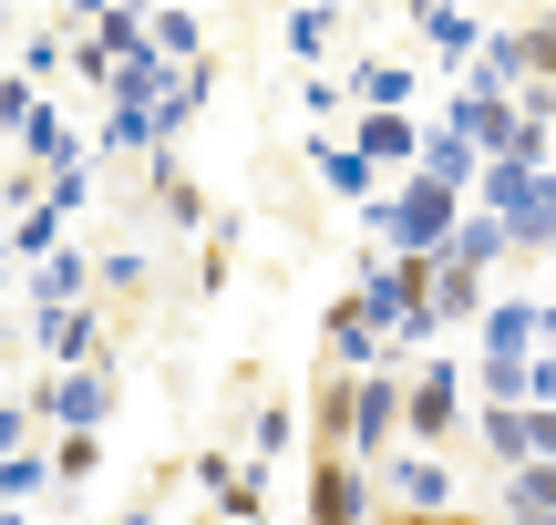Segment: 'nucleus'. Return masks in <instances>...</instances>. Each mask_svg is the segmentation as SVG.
<instances>
[{"instance_id":"nucleus-2","label":"nucleus","mask_w":556,"mask_h":525,"mask_svg":"<svg viewBox=\"0 0 556 525\" xmlns=\"http://www.w3.org/2000/svg\"><path fill=\"white\" fill-rule=\"evenodd\" d=\"M475 206H495L505 238H516V258H556V176L526 155H484L475 165Z\"/></svg>"},{"instance_id":"nucleus-41","label":"nucleus","mask_w":556,"mask_h":525,"mask_svg":"<svg viewBox=\"0 0 556 525\" xmlns=\"http://www.w3.org/2000/svg\"><path fill=\"white\" fill-rule=\"evenodd\" d=\"M0 341H11V299H0Z\"/></svg>"},{"instance_id":"nucleus-5","label":"nucleus","mask_w":556,"mask_h":525,"mask_svg":"<svg viewBox=\"0 0 556 525\" xmlns=\"http://www.w3.org/2000/svg\"><path fill=\"white\" fill-rule=\"evenodd\" d=\"M402 444H413V412H402V350H392V361L351 371V444L340 453L381 464V453H402Z\"/></svg>"},{"instance_id":"nucleus-38","label":"nucleus","mask_w":556,"mask_h":525,"mask_svg":"<svg viewBox=\"0 0 556 525\" xmlns=\"http://www.w3.org/2000/svg\"><path fill=\"white\" fill-rule=\"evenodd\" d=\"M526 444H536V453H556V402H526Z\"/></svg>"},{"instance_id":"nucleus-25","label":"nucleus","mask_w":556,"mask_h":525,"mask_svg":"<svg viewBox=\"0 0 556 525\" xmlns=\"http://www.w3.org/2000/svg\"><path fill=\"white\" fill-rule=\"evenodd\" d=\"M454 124L484 144V155H495V144L516 135V93H484V82H464V93H454Z\"/></svg>"},{"instance_id":"nucleus-36","label":"nucleus","mask_w":556,"mask_h":525,"mask_svg":"<svg viewBox=\"0 0 556 525\" xmlns=\"http://www.w3.org/2000/svg\"><path fill=\"white\" fill-rule=\"evenodd\" d=\"M21 114H31V73H11V82H0V144L21 135Z\"/></svg>"},{"instance_id":"nucleus-8","label":"nucleus","mask_w":556,"mask_h":525,"mask_svg":"<svg viewBox=\"0 0 556 525\" xmlns=\"http://www.w3.org/2000/svg\"><path fill=\"white\" fill-rule=\"evenodd\" d=\"M299 505H309L319 525H351L381 505V474L361 464V453H309V485H299Z\"/></svg>"},{"instance_id":"nucleus-1","label":"nucleus","mask_w":556,"mask_h":525,"mask_svg":"<svg viewBox=\"0 0 556 525\" xmlns=\"http://www.w3.org/2000/svg\"><path fill=\"white\" fill-rule=\"evenodd\" d=\"M351 299L392 330V350H433L443 341V320H433V258H413V247H381V258L351 279Z\"/></svg>"},{"instance_id":"nucleus-16","label":"nucleus","mask_w":556,"mask_h":525,"mask_svg":"<svg viewBox=\"0 0 556 525\" xmlns=\"http://www.w3.org/2000/svg\"><path fill=\"white\" fill-rule=\"evenodd\" d=\"M433 258H454V268H484V279H495V268L516 258V238H505V217H495V206H464V217H454V238H443Z\"/></svg>"},{"instance_id":"nucleus-40","label":"nucleus","mask_w":556,"mask_h":525,"mask_svg":"<svg viewBox=\"0 0 556 525\" xmlns=\"http://www.w3.org/2000/svg\"><path fill=\"white\" fill-rule=\"evenodd\" d=\"M0 247H11V196H0Z\"/></svg>"},{"instance_id":"nucleus-7","label":"nucleus","mask_w":556,"mask_h":525,"mask_svg":"<svg viewBox=\"0 0 556 525\" xmlns=\"http://www.w3.org/2000/svg\"><path fill=\"white\" fill-rule=\"evenodd\" d=\"M381 505H402V515H443V505H454V464H443V444H402V453H381Z\"/></svg>"},{"instance_id":"nucleus-11","label":"nucleus","mask_w":556,"mask_h":525,"mask_svg":"<svg viewBox=\"0 0 556 525\" xmlns=\"http://www.w3.org/2000/svg\"><path fill=\"white\" fill-rule=\"evenodd\" d=\"M309 176H319V185H330V196H351V206H361V217H371V206H381V165H371V155H361V144H351V135H309Z\"/></svg>"},{"instance_id":"nucleus-30","label":"nucleus","mask_w":556,"mask_h":525,"mask_svg":"<svg viewBox=\"0 0 556 525\" xmlns=\"http://www.w3.org/2000/svg\"><path fill=\"white\" fill-rule=\"evenodd\" d=\"M31 495H52V453H31V444H21L11 464H0V515H11V505H31Z\"/></svg>"},{"instance_id":"nucleus-34","label":"nucleus","mask_w":556,"mask_h":525,"mask_svg":"<svg viewBox=\"0 0 556 525\" xmlns=\"http://www.w3.org/2000/svg\"><path fill=\"white\" fill-rule=\"evenodd\" d=\"M289 444H299V412H289V402H258V433H248V453H258V464H278Z\"/></svg>"},{"instance_id":"nucleus-6","label":"nucleus","mask_w":556,"mask_h":525,"mask_svg":"<svg viewBox=\"0 0 556 525\" xmlns=\"http://www.w3.org/2000/svg\"><path fill=\"white\" fill-rule=\"evenodd\" d=\"M31 423H114V361H52V382L31 392Z\"/></svg>"},{"instance_id":"nucleus-37","label":"nucleus","mask_w":556,"mask_h":525,"mask_svg":"<svg viewBox=\"0 0 556 525\" xmlns=\"http://www.w3.org/2000/svg\"><path fill=\"white\" fill-rule=\"evenodd\" d=\"M21 444H31V402H0V464H11Z\"/></svg>"},{"instance_id":"nucleus-35","label":"nucleus","mask_w":556,"mask_h":525,"mask_svg":"<svg viewBox=\"0 0 556 525\" xmlns=\"http://www.w3.org/2000/svg\"><path fill=\"white\" fill-rule=\"evenodd\" d=\"M21 73H73V31H41V41H21Z\"/></svg>"},{"instance_id":"nucleus-12","label":"nucleus","mask_w":556,"mask_h":525,"mask_svg":"<svg viewBox=\"0 0 556 525\" xmlns=\"http://www.w3.org/2000/svg\"><path fill=\"white\" fill-rule=\"evenodd\" d=\"M319 350H330V361H351V371H371V361H392V330H381L371 309L340 289V299H330V320H319Z\"/></svg>"},{"instance_id":"nucleus-19","label":"nucleus","mask_w":556,"mask_h":525,"mask_svg":"<svg viewBox=\"0 0 556 525\" xmlns=\"http://www.w3.org/2000/svg\"><path fill=\"white\" fill-rule=\"evenodd\" d=\"M495 505L526 515V525H556V453H526V464L495 474Z\"/></svg>"},{"instance_id":"nucleus-17","label":"nucleus","mask_w":556,"mask_h":525,"mask_svg":"<svg viewBox=\"0 0 556 525\" xmlns=\"http://www.w3.org/2000/svg\"><path fill=\"white\" fill-rule=\"evenodd\" d=\"M413 31H422V62H454V73L475 62V41H484L464 0H413Z\"/></svg>"},{"instance_id":"nucleus-29","label":"nucleus","mask_w":556,"mask_h":525,"mask_svg":"<svg viewBox=\"0 0 556 525\" xmlns=\"http://www.w3.org/2000/svg\"><path fill=\"white\" fill-rule=\"evenodd\" d=\"M340 82H351V103H413V62H351V73H340Z\"/></svg>"},{"instance_id":"nucleus-3","label":"nucleus","mask_w":556,"mask_h":525,"mask_svg":"<svg viewBox=\"0 0 556 525\" xmlns=\"http://www.w3.org/2000/svg\"><path fill=\"white\" fill-rule=\"evenodd\" d=\"M475 206V185H454V176H433V165H402L392 176V196L371 206V227H381V247H413V258H433L443 238H454V217Z\"/></svg>"},{"instance_id":"nucleus-10","label":"nucleus","mask_w":556,"mask_h":525,"mask_svg":"<svg viewBox=\"0 0 556 525\" xmlns=\"http://www.w3.org/2000/svg\"><path fill=\"white\" fill-rule=\"evenodd\" d=\"M351 144L381 165V176H402V165L422 155V124H413V103H361V114H351Z\"/></svg>"},{"instance_id":"nucleus-32","label":"nucleus","mask_w":556,"mask_h":525,"mask_svg":"<svg viewBox=\"0 0 556 525\" xmlns=\"http://www.w3.org/2000/svg\"><path fill=\"white\" fill-rule=\"evenodd\" d=\"M278 41H289L299 62H330V0H299V11H289V31H278Z\"/></svg>"},{"instance_id":"nucleus-18","label":"nucleus","mask_w":556,"mask_h":525,"mask_svg":"<svg viewBox=\"0 0 556 525\" xmlns=\"http://www.w3.org/2000/svg\"><path fill=\"white\" fill-rule=\"evenodd\" d=\"M197 485L217 515H258L268 505V464H238V453H197Z\"/></svg>"},{"instance_id":"nucleus-23","label":"nucleus","mask_w":556,"mask_h":525,"mask_svg":"<svg viewBox=\"0 0 556 525\" xmlns=\"http://www.w3.org/2000/svg\"><path fill=\"white\" fill-rule=\"evenodd\" d=\"M93 144H103V155H144V144H176V135H165V114H155V103H103Z\"/></svg>"},{"instance_id":"nucleus-26","label":"nucleus","mask_w":556,"mask_h":525,"mask_svg":"<svg viewBox=\"0 0 556 525\" xmlns=\"http://www.w3.org/2000/svg\"><path fill=\"white\" fill-rule=\"evenodd\" d=\"M413 165H433V176H454V185H475V165H484V144L464 135L454 114H443V124H422V155H413Z\"/></svg>"},{"instance_id":"nucleus-20","label":"nucleus","mask_w":556,"mask_h":525,"mask_svg":"<svg viewBox=\"0 0 556 525\" xmlns=\"http://www.w3.org/2000/svg\"><path fill=\"white\" fill-rule=\"evenodd\" d=\"M62 299H93V247H41L31 258V309H62Z\"/></svg>"},{"instance_id":"nucleus-27","label":"nucleus","mask_w":556,"mask_h":525,"mask_svg":"<svg viewBox=\"0 0 556 525\" xmlns=\"http://www.w3.org/2000/svg\"><path fill=\"white\" fill-rule=\"evenodd\" d=\"M144 41H155V52H176V62L206 52V31H197V11H186V0H155V11H144Z\"/></svg>"},{"instance_id":"nucleus-21","label":"nucleus","mask_w":556,"mask_h":525,"mask_svg":"<svg viewBox=\"0 0 556 525\" xmlns=\"http://www.w3.org/2000/svg\"><path fill=\"white\" fill-rule=\"evenodd\" d=\"M340 444H351V361L309 382V453H340Z\"/></svg>"},{"instance_id":"nucleus-9","label":"nucleus","mask_w":556,"mask_h":525,"mask_svg":"<svg viewBox=\"0 0 556 525\" xmlns=\"http://www.w3.org/2000/svg\"><path fill=\"white\" fill-rule=\"evenodd\" d=\"M11 144H21V176H11V196H31V185L52 176L62 155H83V135L62 124V103H41V93H31V114H21V135H11Z\"/></svg>"},{"instance_id":"nucleus-39","label":"nucleus","mask_w":556,"mask_h":525,"mask_svg":"<svg viewBox=\"0 0 556 525\" xmlns=\"http://www.w3.org/2000/svg\"><path fill=\"white\" fill-rule=\"evenodd\" d=\"M62 11H73V21H93V11H103V0H62Z\"/></svg>"},{"instance_id":"nucleus-14","label":"nucleus","mask_w":556,"mask_h":525,"mask_svg":"<svg viewBox=\"0 0 556 525\" xmlns=\"http://www.w3.org/2000/svg\"><path fill=\"white\" fill-rule=\"evenodd\" d=\"M41 453H52V495H62V505H83V485L103 474V423H52V444H41Z\"/></svg>"},{"instance_id":"nucleus-31","label":"nucleus","mask_w":556,"mask_h":525,"mask_svg":"<svg viewBox=\"0 0 556 525\" xmlns=\"http://www.w3.org/2000/svg\"><path fill=\"white\" fill-rule=\"evenodd\" d=\"M238 238H248V227H206V258H197V299H217V289L238 279Z\"/></svg>"},{"instance_id":"nucleus-28","label":"nucleus","mask_w":556,"mask_h":525,"mask_svg":"<svg viewBox=\"0 0 556 525\" xmlns=\"http://www.w3.org/2000/svg\"><path fill=\"white\" fill-rule=\"evenodd\" d=\"M83 41H93L103 62H124V52H144V11H135V0H103V11H93V31H83Z\"/></svg>"},{"instance_id":"nucleus-24","label":"nucleus","mask_w":556,"mask_h":525,"mask_svg":"<svg viewBox=\"0 0 556 525\" xmlns=\"http://www.w3.org/2000/svg\"><path fill=\"white\" fill-rule=\"evenodd\" d=\"M62 227H73V217H62V206L41 196V185H31V196H11V258L31 268L41 247H62Z\"/></svg>"},{"instance_id":"nucleus-42","label":"nucleus","mask_w":556,"mask_h":525,"mask_svg":"<svg viewBox=\"0 0 556 525\" xmlns=\"http://www.w3.org/2000/svg\"><path fill=\"white\" fill-rule=\"evenodd\" d=\"M330 11H340V0H330Z\"/></svg>"},{"instance_id":"nucleus-22","label":"nucleus","mask_w":556,"mask_h":525,"mask_svg":"<svg viewBox=\"0 0 556 525\" xmlns=\"http://www.w3.org/2000/svg\"><path fill=\"white\" fill-rule=\"evenodd\" d=\"M484 299H495V279H484V268L433 258V320H443V330H475V320H484Z\"/></svg>"},{"instance_id":"nucleus-33","label":"nucleus","mask_w":556,"mask_h":525,"mask_svg":"<svg viewBox=\"0 0 556 525\" xmlns=\"http://www.w3.org/2000/svg\"><path fill=\"white\" fill-rule=\"evenodd\" d=\"M93 279L114 289V299H144V279H155V258H144V247H103V258H93Z\"/></svg>"},{"instance_id":"nucleus-4","label":"nucleus","mask_w":556,"mask_h":525,"mask_svg":"<svg viewBox=\"0 0 556 525\" xmlns=\"http://www.w3.org/2000/svg\"><path fill=\"white\" fill-rule=\"evenodd\" d=\"M402 412H413V444H464L475 433V371L422 350V371H402Z\"/></svg>"},{"instance_id":"nucleus-15","label":"nucleus","mask_w":556,"mask_h":525,"mask_svg":"<svg viewBox=\"0 0 556 525\" xmlns=\"http://www.w3.org/2000/svg\"><path fill=\"white\" fill-rule=\"evenodd\" d=\"M31 341H41V361H93L103 320H93V299H62V309H31Z\"/></svg>"},{"instance_id":"nucleus-13","label":"nucleus","mask_w":556,"mask_h":525,"mask_svg":"<svg viewBox=\"0 0 556 525\" xmlns=\"http://www.w3.org/2000/svg\"><path fill=\"white\" fill-rule=\"evenodd\" d=\"M144 196H155V217L176 227V238H186V227H206V185L176 165V144H144Z\"/></svg>"}]
</instances>
